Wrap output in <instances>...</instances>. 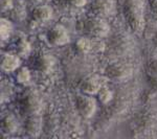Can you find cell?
Here are the masks:
<instances>
[{"label":"cell","mask_w":157,"mask_h":139,"mask_svg":"<svg viewBox=\"0 0 157 139\" xmlns=\"http://www.w3.org/2000/svg\"><path fill=\"white\" fill-rule=\"evenodd\" d=\"M65 2L68 6L75 7H82L86 4V0H65Z\"/></svg>","instance_id":"cell-23"},{"label":"cell","mask_w":157,"mask_h":139,"mask_svg":"<svg viewBox=\"0 0 157 139\" xmlns=\"http://www.w3.org/2000/svg\"><path fill=\"white\" fill-rule=\"evenodd\" d=\"M1 130L6 134H12L17 130V120L14 115L7 114L1 119Z\"/></svg>","instance_id":"cell-17"},{"label":"cell","mask_w":157,"mask_h":139,"mask_svg":"<svg viewBox=\"0 0 157 139\" xmlns=\"http://www.w3.org/2000/svg\"><path fill=\"white\" fill-rule=\"evenodd\" d=\"M54 64V60L49 54H39L33 60V67L38 71L42 73L48 72L52 67Z\"/></svg>","instance_id":"cell-13"},{"label":"cell","mask_w":157,"mask_h":139,"mask_svg":"<svg viewBox=\"0 0 157 139\" xmlns=\"http://www.w3.org/2000/svg\"><path fill=\"white\" fill-rule=\"evenodd\" d=\"M15 50L17 54L22 58H27L30 54V44L24 36H20L15 44Z\"/></svg>","instance_id":"cell-16"},{"label":"cell","mask_w":157,"mask_h":139,"mask_svg":"<svg viewBox=\"0 0 157 139\" xmlns=\"http://www.w3.org/2000/svg\"><path fill=\"white\" fill-rule=\"evenodd\" d=\"M75 48L81 54H88L93 49V42L89 38H81L75 42Z\"/></svg>","instance_id":"cell-18"},{"label":"cell","mask_w":157,"mask_h":139,"mask_svg":"<svg viewBox=\"0 0 157 139\" xmlns=\"http://www.w3.org/2000/svg\"><path fill=\"white\" fill-rule=\"evenodd\" d=\"M153 46H154V54H157V28L153 32Z\"/></svg>","instance_id":"cell-26"},{"label":"cell","mask_w":157,"mask_h":139,"mask_svg":"<svg viewBox=\"0 0 157 139\" xmlns=\"http://www.w3.org/2000/svg\"><path fill=\"white\" fill-rule=\"evenodd\" d=\"M135 96L136 90L133 86L121 88V90H118L114 94L113 100L108 105H106L107 108L103 112L101 119L98 121L101 126L106 127L108 125H111L112 122H115L117 119H120L121 115H125L133 105Z\"/></svg>","instance_id":"cell-1"},{"label":"cell","mask_w":157,"mask_h":139,"mask_svg":"<svg viewBox=\"0 0 157 139\" xmlns=\"http://www.w3.org/2000/svg\"><path fill=\"white\" fill-rule=\"evenodd\" d=\"M30 1H33V2H41V1H43V0H30Z\"/></svg>","instance_id":"cell-28"},{"label":"cell","mask_w":157,"mask_h":139,"mask_svg":"<svg viewBox=\"0 0 157 139\" xmlns=\"http://www.w3.org/2000/svg\"><path fill=\"white\" fill-rule=\"evenodd\" d=\"M77 110L82 117L91 118L97 111V100L90 95H78L75 100Z\"/></svg>","instance_id":"cell-8"},{"label":"cell","mask_w":157,"mask_h":139,"mask_svg":"<svg viewBox=\"0 0 157 139\" xmlns=\"http://www.w3.org/2000/svg\"><path fill=\"white\" fill-rule=\"evenodd\" d=\"M13 9V0H1V9L7 11Z\"/></svg>","instance_id":"cell-25"},{"label":"cell","mask_w":157,"mask_h":139,"mask_svg":"<svg viewBox=\"0 0 157 139\" xmlns=\"http://www.w3.org/2000/svg\"><path fill=\"white\" fill-rule=\"evenodd\" d=\"M97 95H98V100L105 106L108 105L113 100V97H114V93L109 89L108 87H106V86H104L102 89L98 91Z\"/></svg>","instance_id":"cell-20"},{"label":"cell","mask_w":157,"mask_h":139,"mask_svg":"<svg viewBox=\"0 0 157 139\" xmlns=\"http://www.w3.org/2000/svg\"><path fill=\"white\" fill-rule=\"evenodd\" d=\"M150 6L153 13L157 16V0H150Z\"/></svg>","instance_id":"cell-27"},{"label":"cell","mask_w":157,"mask_h":139,"mask_svg":"<svg viewBox=\"0 0 157 139\" xmlns=\"http://www.w3.org/2000/svg\"><path fill=\"white\" fill-rule=\"evenodd\" d=\"M0 21H1L0 22V29H1L0 30V34H1V39L7 40L13 34V28H14V26H13L12 21H10V20H7L6 18H1Z\"/></svg>","instance_id":"cell-19"},{"label":"cell","mask_w":157,"mask_h":139,"mask_svg":"<svg viewBox=\"0 0 157 139\" xmlns=\"http://www.w3.org/2000/svg\"><path fill=\"white\" fill-rule=\"evenodd\" d=\"M147 71H148V74L157 77V54H154V57H152L151 59L148 61Z\"/></svg>","instance_id":"cell-22"},{"label":"cell","mask_w":157,"mask_h":139,"mask_svg":"<svg viewBox=\"0 0 157 139\" xmlns=\"http://www.w3.org/2000/svg\"><path fill=\"white\" fill-rule=\"evenodd\" d=\"M52 16V9L48 6H36L32 12V18L36 22L48 21Z\"/></svg>","instance_id":"cell-15"},{"label":"cell","mask_w":157,"mask_h":139,"mask_svg":"<svg viewBox=\"0 0 157 139\" xmlns=\"http://www.w3.org/2000/svg\"><path fill=\"white\" fill-rule=\"evenodd\" d=\"M110 27L103 18L92 17L85 20L83 23V32L92 39H102L107 37Z\"/></svg>","instance_id":"cell-5"},{"label":"cell","mask_w":157,"mask_h":139,"mask_svg":"<svg viewBox=\"0 0 157 139\" xmlns=\"http://www.w3.org/2000/svg\"><path fill=\"white\" fill-rule=\"evenodd\" d=\"M123 15L134 32H143L145 28V16L141 0H123Z\"/></svg>","instance_id":"cell-4"},{"label":"cell","mask_w":157,"mask_h":139,"mask_svg":"<svg viewBox=\"0 0 157 139\" xmlns=\"http://www.w3.org/2000/svg\"><path fill=\"white\" fill-rule=\"evenodd\" d=\"M47 40L54 46H62L69 42V36L63 25L56 24L47 32Z\"/></svg>","instance_id":"cell-11"},{"label":"cell","mask_w":157,"mask_h":139,"mask_svg":"<svg viewBox=\"0 0 157 139\" xmlns=\"http://www.w3.org/2000/svg\"><path fill=\"white\" fill-rule=\"evenodd\" d=\"M148 79H149V83H150V86H151L152 90H153V92L157 93V77L148 74Z\"/></svg>","instance_id":"cell-24"},{"label":"cell","mask_w":157,"mask_h":139,"mask_svg":"<svg viewBox=\"0 0 157 139\" xmlns=\"http://www.w3.org/2000/svg\"><path fill=\"white\" fill-rule=\"evenodd\" d=\"M106 81L103 77L92 74L85 77L81 83V90L83 93L88 95L98 94V92L105 86Z\"/></svg>","instance_id":"cell-10"},{"label":"cell","mask_w":157,"mask_h":139,"mask_svg":"<svg viewBox=\"0 0 157 139\" xmlns=\"http://www.w3.org/2000/svg\"><path fill=\"white\" fill-rule=\"evenodd\" d=\"M134 41L127 32H117L109 41L106 48V57L110 60L118 61L133 52Z\"/></svg>","instance_id":"cell-3"},{"label":"cell","mask_w":157,"mask_h":139,"mask_svg":"<svg viewBox=\"0 0 157 139\" xmlns=\"http://www.w3.org/2000/svg\"><path fill=\"white\" fill-rule=\"evenodd\" d=\"M16 80L19 84L26 85L30 82V72L27 67H21L17 70Z\"/></svg>","instance_id":"cell-21"},{"label":"cell","mask_w":157,"mask_h":139,"mask_svg":"<svg viewBox=\"0 0 157 139\" xmlns=\"http://www.w3.org/2000/svg\"><path fill=\"white\" fill-rule=\"evenodd\" d=\"M42 128V119L41 116L38 114H33L27 116L24 123V129L27 135L30 137H37L41 132Z\"/></svg>","instance_id":"cell-12"},{"label":"cell","mask_w":157,"mask_h":139,"mask_svg":"<svg viewBox=\"0 0 157 139\" xmlns=\"http://www.w3.org/2000/svg\"><path fill=\"white\" fill-rule=\"evenodd\" d=\"M135 137H156L157 136V98L151 97L145 109L134 119Z\"/></svg>","instance_id":"cell-2"},{"label":"cell","mask_w":157,"mask_h":139,"mask_svg":"<svg viewBox=\"0 0 157 139\" xmlns=\"http://www.w3.org/2000/svg\"><path fill=\"white\" fill-rule=\"evenodd\" d=\"M41 100L35 91L27 90L20 96L18 100V107L20 113L23 115L29 116L38 114L41 110Z\"/></svg>","instance_id":"cell-6"},{"label":"cell","mask_w":157,"mask_h":139,"mask_svg":"<svg viewBox=\"0 0 157 139\" xmlns=\"http://www.w3.org/2000/svg\"><path fill=\"white\" fill-rule=\"evenodd\" d=\"M91 12L95 17L107 18L115 12L114 0H93L91 3Z\"/></svg>","instance_id":"cell-9"},{"label":"cell","mask_w":157,"mask_h":139,"mask_svg":"<svg viewBox=\"0 0 157 139\" xmlns=\"http://www.w3.org/2000/svg\"><path fill=\"white\" fill-rule=\"evenodd\" d=\"M20 58L19 55H15L13 54H3L1 57V68L4 72H13L17 70L20 66Z\"/></svg>","instance_id":"cell-14"},{"label":"cell","mask_w":157,"mask_h":139,"mask_svg":"<svg viewBox=\"0 0 157 139\" xmlns=\"http://www.w3.org/2000/svg\"><path fill=\"white\" fill-rule=\"evenodd\" d=\"M132 73L133 67L128 63L120 62V61H115V62L109 64L104 71L106 79L115 81V82L128 80L132 75Z\"/></svg>","instance_id":"cell-7"}]
</instances>
